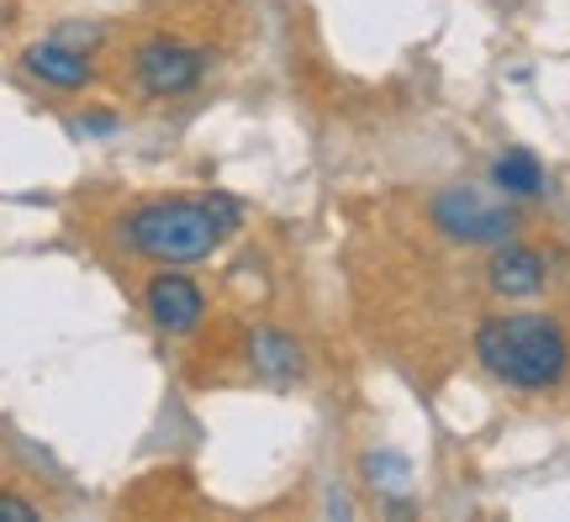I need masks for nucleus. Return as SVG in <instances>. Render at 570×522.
Instances as JSON below:
<instances>
[{"label":"nucleus","mask_w":570,"mask_h":522,"mask_svg":"<svg viewBox=\"0 0 570 522\" xmlns=\"http://www.w3.org/2000/svg\"><path fill=\"white\" fill-rule=\"evenodd\" d=\"M244 206L233 196H159V201L132 206L117 221V238L154 264H202L217 254L227 233H238Z\"/></svg>","instance_id":"nucleus-1"},{"label":"nucleus","mask_w":570,"mask_h":522,"mask_svg":"<svg viewBox=\"0 0 570 522\" xmlns=\"http://www.w3.org/2000/svg\"><path fill=\"white\" fill-rule=\"evenodd\" d=\"M475 360L491 381L512 391H550L570 370V338L554 317L539 312H508L475 327Z\"/></svg>","instance_id":"nucleus-2"},{"label":"nucleus","mask_w":570,"mask_h":522,"mask_svg":"<svg viewBox=\"0 0 570 522\" xmlns=\"http://www.w3.org/2000/svg\"><path fill=\"white\" fill-rule=\"evenodd\" d=\"M428 221L454 243H470V248H497V243L518 238V211L512 206H497L491 196H481L475 185H449L428 201Z\"/></svg>","instance_id":"nucleus-3"},{"label":"nucleus","mask_w":570,"mask_h":522,"mask_svg":"<svg viewBox=\"0 0 570 522\" xmlns=\"http://www.w3.org/2000/svg\"><path fill=\"white\" fill-rule=\"evenodd\" d=\"M202 75H206V53L180 38H148L132 48V85L142 96H154V101L196 90Z\"/></svg>","instance_id":"nucleus-4"},{"label":"nucleus","mask_w":570,"mask_h":522,"mask_svg":"<svg viewBox=\"0 0 570 522\" xmlns=\"http://www.w3.org/2000/svg\"><path fill=\"white\" fill-rule=\"evenodd\" d=\"M142 306H148V322L159 333H169V338H190L206 322V290L190 275H175V269H164V275L148 280Z\"/></svg>","instance_id":"nucleus-5"},{"label":"nucleus","mask_w":570,"mask_h":522,"mask_svg":"<svg viewBox=\"0 0 570 522\" xmlns=\"http://www.w3.org/2000/svg\"><path fill=\"white\" fill-rule=\"evenodd\" d=\"M21 69H27L32 80H42L48 90H85V85L96 80L90 53L75 48V42H63L59 32L42 42H27V48H21Z\"/></svg>","instance_id":"nucleus-6"},{"label":"nucleus","mask_w":570,"mask_h":522,"mask_svg":"<svg viewBox=\"0 0 570 522\" xmlns=\"http://www.w3.org/2000/svg\"><path fill=\"white\" fill-rule=\"evenodd\" d=\"M487 280L497 296H508V302H529V296H539L544 290V280H550V259L539 254V248H529V243H497V254H491L487 264Z\"/></svg>","instance_id":"nucleus-7"},{"label":"nucleus","mask_w":570,"mask_h":522,"mask_svg":"<svg viewBox=\"0 0 570 522\" xmlns=\"http://www.w3.org/2000/svg\"><path fill=\"white\" fill-rule=\"evenodd\" d=\"M248 364L265 375V381H302L306 375V354H302V343L291 338V333H281V327H259L254 338H248Z\"/></svg>","instance_id":"nucleus-8"},{"label":"nucleus","mask_w":570,"mask_h":522,"mask_svg":"<svg viewBox=\"0 0 570 522\" xmlns=\"http://www.w3.org/2000/svg\"><path fill=\"white\" fill-rule=\"evenodd\" d=\"M491 185L512 196V201H533V196H544V164L533 159L529 148H508L502 159L491 164Z\"/></svg>","instance_id":"nucleus-9"},{"label":"nucleus","mask_w":570,"mask_h":522,"mask_svg":"<svg viewBox=\"0 0 570 522\" xmlns=\"http://www.w3.org/2000/svg\"><path fill=\"white\" fill-rule=\"evenodd\" d=\"M365 475H381L375 485H381V491H396V485H407L412 470H407V460H396V454H370Z\"/></svg>","instance_id":"nucleus-10"},{"label":"nucleus","mask_w":570,"mask_h":522,"mask_svg":"<svg viewBox=\"0 0 570 522\" xmlns=\"http://www.w3.org/2000/svg\"><path fill=\"white\" fill-rule=\"evenodd\" d=\"M0 518H17V522H32V518H38V506L27 502V496H11V491H0Z\"/></svg>","instance_id":"nucleus-11"},{"label":"nucleus","mask_w":570,"mask_h":522,"mask_svg":"<svg viewBox=\"0 0 570 522\" xmlns=\"http://www.w3.org/2000/svg\"><path fill=\"white\" fill-rule=\"evenodd\" d=\"M80 132H117V117H111V111H96V117H80Z\"/></svg>","instance_id":"nucleus-12"}]
</instances>
